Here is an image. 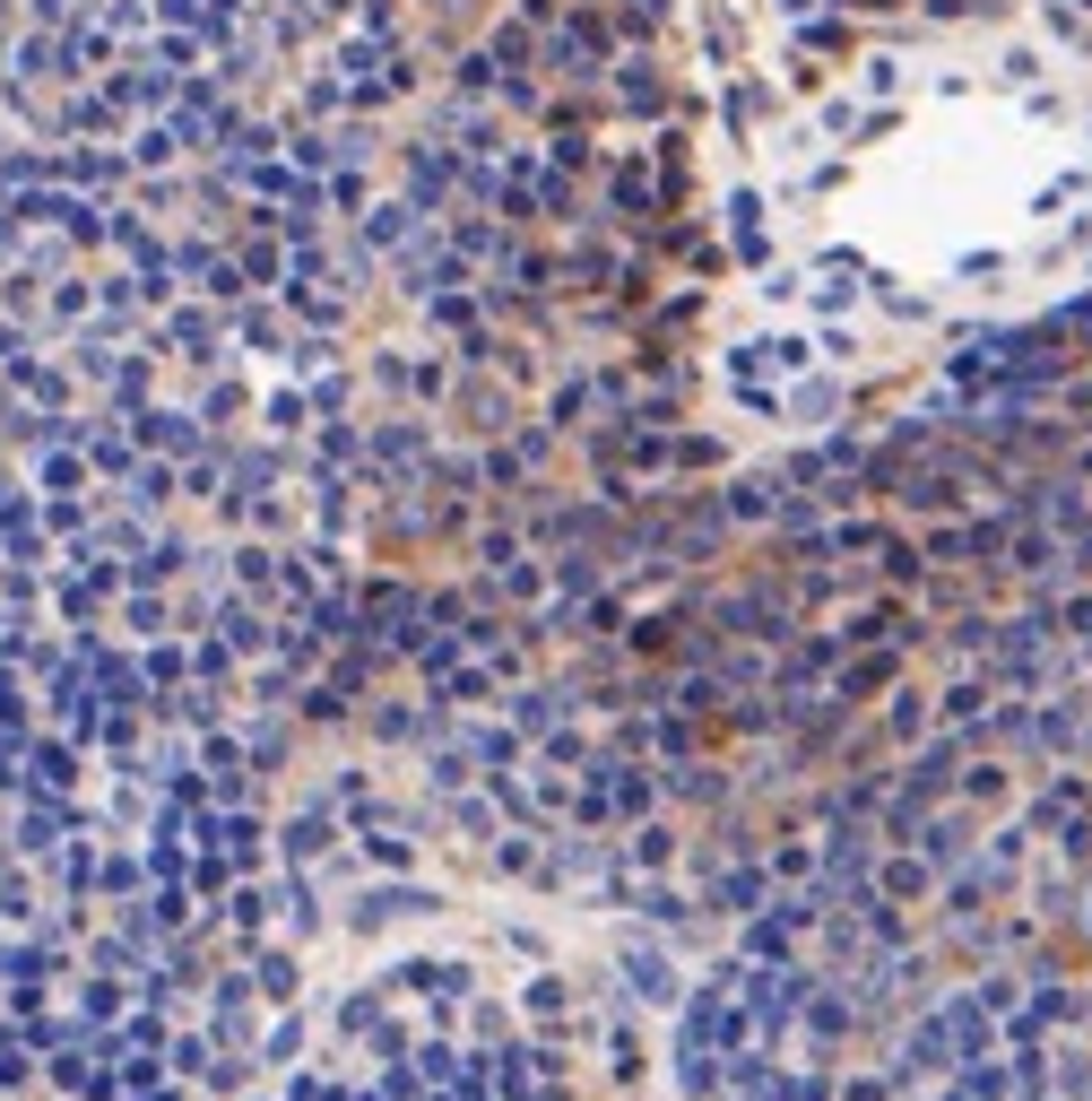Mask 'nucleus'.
Returning <instances> with one entry per match:
<instances>
[{"label": "nucleus", "instance_id": "obj_1", "mask_svg": "<svg viewBox=\"0 0 1092 1101\" xmlns=\"http://www.w3.org/2000/svg\"><path fill=\"white\" fill-rule=\"evenodd\" d=\"M1092 260V62L1023 27L885 44L754 157V287L842 356L1014 313Z\"/></svg>", "mask_w": 1092, "mask_h": 1101}]
</instances>
